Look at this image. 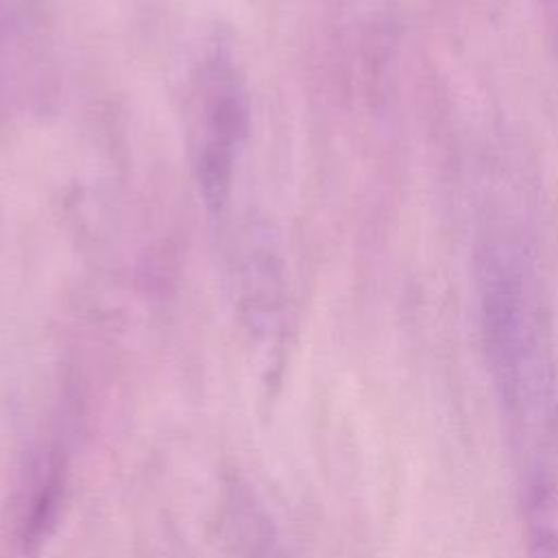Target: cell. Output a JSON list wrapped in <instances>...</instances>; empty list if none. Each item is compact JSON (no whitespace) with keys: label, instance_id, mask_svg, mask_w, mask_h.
Masks as SVG:
<instances>
[{"label":"cell","instance_id":"cell-1","mask_svg":"<svg viewBox=\"0 0 558 558\" xmlns=\"http://www.w3.org/2000/svg\"><path fill=\"white\" fill-rule=\"evenodd\" d=\"M482 327L517 464L532 558H558V373L538 310L512 253L482 270Z\"/></svg>","mask_w":558,"mask_h":558},{"label":"cell","instance_id":"cell-2","mask_svg":"<svg viewBox=\"0 0 558 558\" xmlns=\"http://www.w3.org/2000/svg\"><path fill=\"white\" fill-rule=\"evenodd\" d=\"M251 129L246 83L225 50L203 63L192 107V161L205 205L220 211L231 194L238 159Z\"/></svg>","mask_w":558,"mask_h":558},{"label":"cell","instance_id":"cell-3","mask_svg":"<svg viewBox=\"0 0 558 558\" xmlns=\"http://www.w3.org/2000/svg\"><path fill=\"white\" fill-rule=\"evenodd\" d=\"M68 486L63 447L44 445L26 456L4 506V541L15 558L41 556L61 523Z\"/></svg>","mask_w":558,"mask_h":558},{"label":"cell","instance_id":"cell-4","mask_svg":"<svg viewBox=\"0 0 558 558\" xmlns=\"http://www.w3.org/2000/svg\"><path fill=\"white\" fill-rule=\"evenodd\" d=\"M222 534L231 558H290L270 512L240 480L225 486Z\"/></svg>","mask_w":558,"mask_h":558}]
</instances>
